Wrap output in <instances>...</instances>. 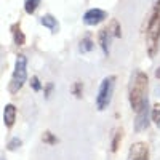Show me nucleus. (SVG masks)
<instances>
[{
  "mask_svg": "<svg viewBox=\"0 0 160 160\" xmlns=\"http://www.w3.org/2000/svg\"><path fill=\"white\" fill-rule=\"evenodd\" d=\"M11 35H13V42H15L16 45H22L26 42V37H24V34L21 31V24L19 22L11 26Z\"/></svg>",
  "mask_w": 160,
  "mask_h": 160,
  "instance_id": "obj_9",
  "label": "nucleus"
},
{
  "mask_svg": "<svg viewBox=\"0 0 160 160\" xmlns=\"http://www.w3.org/2000/svg\"><path fill=\"white\" fill-rule=\"evenodd\" d=\"M155 77H157V78H160V68L157 69V72H155Z\"/></svg>",
  "mask_w": 160,
  "mask_h": 160,
  "instance_id": "obj_22",
  "label": "nucleus"
},
{
  "mask_svg": "<svg viewBox=\"0 0 160 160\" xmlns=\"http://www.w3.org/2000/svg\"><path fill=\"white\" fill-rule=\"evenodd\" d=\"M128 160H149V146L142 141L133 142L128 151Z\"/></svg>",
  "mask_w": 160,
  "mask_h": 160,
  "instance_id": "obj_5",
  "label": "nucleus"
},
{
  "mask_svg": "<svg viewBox=\"0 0 160 160\" xmlns=\"http://www.w3.org/2000/svg\"><path fill=\"white\" fill-rule=\"evenodd\" d=\"M148 83L149 78L142 71H136L131 75L130 80V88H128V99L131 109L136 114L141 112L148 106Z\"/></svg>",
  "mask_w": 160,
  "mask_h": 160,
  "instance_id": "obj_1",
  "label": "nucleus"
},
{
  "mask_svg": "<svg viewBox=\"0 0 160 160\" xmlns=\"http://www.w3.org/2000/svg\"><path fill=\"white\" fill-rule=\"evenodd\" d=\"M43 141L48 142V144H55V142H56V138L53 136L50 131H45V133H43Z\"/></svg>",
  "mask_w": 160,
  "mask_h": 160,
  "instance_id": "obj_20",
  "label": "nucleus"
},
{
  "mask_svg": "<svg viewBox=\"0 0 160 160\" xmlns=\"http://www.w3.org/2000/svg\"><path fill=\"white\" fill-rule=\"evenodd\" d=\"M106 16H108V15H106L104 10L91 8V10H88L85 15H83V22L88 24V26H96V24H99L101 21H104Z\"/></svg>",
  "mask_w": 160,
  "mask_h": 160,
  "instance_id": "obj_6",
  "label": "nucleus"
},
{
  "mask_svg": "<svg viewBox=\"0 0 160 160\" xmlns=\"http://www.w3.org/2000/svg\"><path fill=\"white\" fill-rule=\"evenodd\" d=\"M40 22H42V26H45V28H48V29H50V31H53V32H56V31L59 29L58 21H56L55 18H53L51 15H45V16H42Z\"/></svg>",
  "mask_w": 160,
  "mask_h": 160,
  "instance_id": "obj_11",
  "label": "nucleus"
},
{
  "mask_svg": "<svg viewBox=\"0 0 160 160\" xmlns=\"http://www.w3.org/2000/svg\"><path fill=\"white\" fill-rule=\"evenodd\" d=\"M158 42H160V0H157L154 7V11L148 24V32H146V45H148V53L151 58L155 56L158 50Z\"/></svg>",
  "mask_w": 160,
  "mask_h": 160,
  "instance_id": "obj_2",
  "label": "nucleus"
},
{
  "mask_svg": "<svg viewBox=\"0 0 160 160\" xmlns=\"http://www.w3.org/2000/svg\"><path fill=\"white\" fill-rule=\"evenodd\" d=\"M152 120L157 125H160V104L154 106V109H152Z\"/></svg>",
  "mask_w": 160,
  "mask_h": 160,
  "instance_id": "obj_16",
  "label": "nucleus"
},
{
  "mask_svg": "<svg viewBox=\"0 0 160 160\" xmlns=\"http://www.w3.org/2000/svg\"><path fill=\"white\" fill-rule=\"evenodd\" d=\"M146 127H148V106H146L141 112H138V117L135 120V130L136 131H141Z\"/></svg>",
  "mask_w": 160,
  "mask_h": 160,
  "instance_id": "obj_8",
  "label": "nucleus"
},
{
  "mask_svg": "<svg viewBox=\"0 0 160 160\" xmlns=\"http://www.w3.org/2000/svg\"><path fill=\"white\" fill-rule=\"evenodd\" d=\"M91 50H93V40L90 37H85L83 40H80V51L87 53V51H91Z\"/></svg>",
  "mask_w": 160,
  "mask_h": 160,
  "instance_id": "obj_15",
  "label": "nucleus"
},
{
  "mask_svg": "<svg viewBox=\"0 0 160 160\" xmlns=\"http://www.w3.org/2000/svg\"><path fill=\"white\" fill-rule=\"evenodd\" d=\"M109 37H111V34H109V31L108 29H102V31H99V45H101V48H102V53L106 56L109 55Z\"/></svg>",
  "mask_w": 160,
  "mask_h": 160,
  "instance_id": "obj_10",
  "label": "nucleus"
},
{
  "mask_svg": "<svg viewBox=\"0 0 160 160\" xmlns=\"http://www.w3.org/2000/svg\"><path fill=\"white\" fill-rule=\"evenodd\" d=\"M26 66H28V59H26L24 55H19L15 64V71H13L11 80H10V85L8 90L10 93H18L21 90V87L24 85L26 78H28V71H26Z\"/></svg>",
  "mask_w": 160,
  "mask_h": 160,
  "instance_id": "obj_3",
  "label": "nucleus"
},
{
  "mask_svg": "<svg viewBox=\"0 0 160 160\" xmlns=\"http://www.w3.org/2000/svg\"><path fill=\"white\" fill-rule=\"evenodd\" d=\"M122 138H123V130H122V128H117L115 135H114V139H112V144H111L112 152H115V151L118 149V146H120V141H122Z\"/></svg>",
  "mask_w": 160,
  "mask_h": 160,
  "instance_id": "obj_13",
  "label": "nucleus"
},
{
  "mask_svg": "<svg viewBox=\"0 0 160 160\" xmlns=\"http://www.w3.org/2000/svg\"><path fill=\"white\" fill-rule=\"evenodd\" d=\"M51 90H53V83H48V85H47V91H45V96H47V98L50 96Z\"/></svg>",
  "mask_w": 160,
  "mask_h": 160,
  "instance_id": "obj_21",
  "label": "nucleus"
},
{
  "mask_svg": "<svg viewBox=\"0 0 160 160\" xmlns=\"http://www.w3.org/2000/svg\"><path fill=\"white\" fill-rule=\"evenodd\" d=\"M38 5H40V0H26L24 2V10H26L28 15H34L35 10L38 8Z\"/></svg>",
  "mask_w": 160,
  "mask_h": 160,
  "instance_id": "obj_12",
  "label": "nucleus"
},
{
  "mask_svg": "<svg viewBox=\"0 0 160 160\" xmlns=\"http://www.w3.org/2000/svg\"><path fill=\"white\" fill-rule=\"evenodd\" d=\"M72 93H74L77 98H82V83L75 82V83H74V88H72Z\"/></svg>",
  "mask_w": 160,
  "mask_h": 160,
  "instance_id": "obj_19",
  "label": "nucleus"
},
{
  "mask_svg": "<svg viewBox=\"0 0 160 160\" xmlns=\"http://www.w3.org/2000/svg\"><path fill=\"white\" fill-rule=\"evenodd\" d=\"M31 87H32V90L34 91H40V90H42V85H40V80H38V77H32L31 78Z\"/></svg>",
  "mask_w": 160,
  "mask_h": 160,
  "instance_id": "obj_18",
  "label": "nucleus"
},
{
  "mask_svg": "<svg viewBox=\"0 0 160 160\" xmlns=\"http://www.w3.org/2000/svg\"><path fill=\"white\" fill-rule=\"evenodd\" d=\"M19 146H21V139H19V138H13V139L8 142L7 148H8L10 151H16V149L19 148Z\"/></svg>",
  "mask_w": 160,
  "mask_h": 160,
  "instance_id": "obj_17",
  "label": "nucleus"
},
{
  "mask_svg": "<svg viewBox=\"0 0 160 160\" xmlns=\"http://www.w3.org/2000/svg\"><path fill=\"white\" fill-rule=\"evenodd\" d=\"M3 122L7 128H11L16 122V108L13 104H7L3 111Z\"/></svg>",
  "mask_w": 160,
  "mask_h": 160,
  "instance_id": "obj_7",
  "label": "nucleus"
},
{
  "mask_svg": "<svg viewBox=\"0 0 160 160\" xmlns=\"http://www.w3.org/2000/svg\"><path fill=\"white\" fill-rule=\"evenodd\" d=\"M106 29H108L109 34H112L114 37H120V35H122V29H120V26H118V21H117V19H112L111 24H109Z\"/></svg>",
  "mask_w": 160,
  "mask_h": 160,
  "instance_id": "obj_14",
  "label": "nucleus"
},
{
  "mask_svg": "<svg viewBox=\"0 0 160 160\" xmlns=\"http://www.w3.org/2000/svg\"><path fill=\"white\" fill-rule=\"evenodd\" d=\"M114 83H115V77L114 75L106 77L101 82L98 95H96V106H98L99 111H104L109 106V102L112 99V93H114Z\"/></svg>",
  "mask_w": 160,
  "mask_h": 160,
  "instance_id": "obj_4",
  "label": "nucleus"
}]
</instances>
